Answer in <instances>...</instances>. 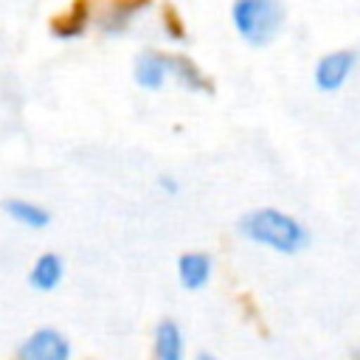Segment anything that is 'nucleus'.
Returning <instances> with one entry per match:
<instances>
[{"label":"nucleus","mask_w":360,"mask_h":360,"mask_svg":"<svg viewBox=\"0 0 360 360\" xmlns=\"http://www.w3.org/2000/svg\"><path fill=\"white\" fill-rule=\"evenodd\" d=\"M239 231L248 239H253L259 245H267L273 250H281V253H295L307 245V228L295 217H290L284 211H276V208L250 211L242 219Z\"/></svg>","instance_id":"nucleus-1"},{"label":"nucleus","mask_w":360,"mask_h":360,"mask_svg":"<svg viewBox=\"0 0 360 360\" xmlns=\"http://www.w3.org/2000/svg\"><path fill=\"white\" fill-rule=\"evenodd\" d=\"M231 17L248 42L267 45L281 31L284 8L276 0H239V3H233Z\"/></svg>","instance_id":"nucleus-2"},{"label":"nucleus","mask_w":360,"mask_h":360,"mask_svg":"<svg viewBox=\"0 0 360 360\" xmlns=\"http://www.w3.org/2000/svg\"><path fill=\"white\" fill-rule=\"evenodd\" d=\"M70 343L56 329H37L20 346V360H68Z\"/></svg>","instance_id":"nucleus-3"},{"label":"nucleus","mask_w":360,"mask_h":360,"mask_svg":"<svg viewBox=\"0 0 360 360\" xmlns=\"http://www.w3.org/2000/svg\"><path fill=\"white\" fill-rule=\"evenodd\" d=\"M352 65H354V53L352 51H332V53H326L315 65V82H318V87L321 90H338L349 79Z\"/></svg>","instance_id":"nucleus-4"},{"label":"nucleus","mask_w":360,"mask_h":360,"mask_svg":"<svg viewBox=\"0 0 360 360\" xmlns=\"http://www.w3.org/2000/svg\"><path fill=\"white\" fill-rule=\"evenodd\" d=\"M172 73V65H169V56L163 53H155V51H146L135 59V82L141 87H149V90H158L166 76Z\"/></svg>","instance_id":"nucleus-5"},{"label":"nucleus","mask_w":360,"mask_h":360,"mask_svg":"<svg viewBox=\"0 0 360 360\" xmlns=\"http://www.w3.org/2000/svg\"><path fill=\"white\" fill-rule=\"evenodd\" d=\"M180 284L188 290H200L211 276V259L205 253H183L177 262Z\"/></svg>","instance_id":"nucleus-6"},{"label":"nucleus","mask_w":360,"mask_h":360,"mask_svg":"<svg viewBox=\"0 0 360 360\" xmlns=\"http://www.w3.org/2000/svg\"><path fill=\"white\" fill-rule=\"evenodd\" d=\"M155 354L158 360H183V332L169 318L155 329Z\"/></svg>","instance_id":"nucleus-7"},{"label":"nucleus","mask_w":360,"mask_h":360,"mask_svg":"<svg viewBox=\"0 0 360 360\" xmlns=\"http://www.w3.org/2000/svg\"><path fill=\"white\" fill-rule=\"evenodd\" d=\"M59 278H62V259L56 253H42L28 273V281L37 290H53L59 284Z\"/></svg>","instance_id":"nucleus-8"},{"label":"nucleus","mask_w":360,"mask_h":360,"mask_svg":"<svg viewBox=\"0 0 360 360\" xmlns=\"http://www.w3.org/2000/svg\"><path fill=\"white\" fill-rule=\"evenodd\" d=\"M6 214H11V219H17L20 225H28V228H45L51 214L37 205V202H28V200H6L3 202Z\"/></svg>","instance_id":"nucleus-9"},{"label":"nucleus","mask_w":360,"mask_h":360,"mask_svg":"<svg viewBox=\"0 0 360 360\" xmlns=\"http://www.w3.org/2000/svg\"><path fill=\"white\" fill-rule=\"evenodd\" d=\"M160 186H163V188H169V191H177V183H174L172 177H160Z\"/></svg>","instance_id":"nucleus-10"},{"label":"nucleus","mask_w":360,"mask_h":360,"mask_svg":"<svg viewBox=\"0 0 360 360\" xmlns=\"http://www.w3.org/2000/svg\"><path fill=\"white\" fill-rule=\"evenodd\" d=\"M197 360H219V357H214V354H200Z\"/></svg>","instance_id":"nucleus-11"}]
</instances>
